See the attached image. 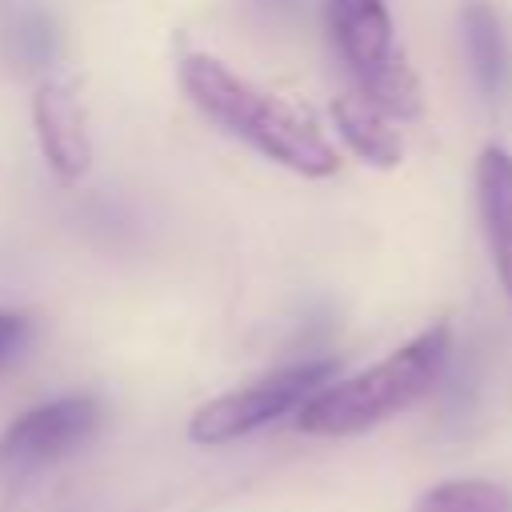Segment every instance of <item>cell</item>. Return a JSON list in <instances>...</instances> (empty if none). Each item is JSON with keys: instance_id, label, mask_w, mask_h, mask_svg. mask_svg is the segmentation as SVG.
Segmentation results:
<instances>
[{"instance_id": "6da1fadb", "label": "cell", "mask_w": 512, "mask_h": 512, "mask_svg": "<svg viewBox=\"0 0 512 512\" xmlns=\"http://www.w3.org/2000/svg\"><path fill=\"white\" fill-rule=\"evenodd\" d=\"M180 88L216 128L244 140L260 156L312 180H324L336 172L340 164L336 148L324 140L312 116L288 104L284 96L264 92L252 80L236 76L224 60L208 52H188L180 60Z\"/></svg>"}, {"instance_id": "7a4b0ae2", "label": "cell", "mask_w": 512, "mask_h": 512, "mask_svg": "<svg viewBox=\"0 0 512 512\" xmlns=\"http://www.w3.org/2000/svg\"><path fill=\"white\" fill-rule=\"evenodd\" d=\"M452 356V332L448 324H432L408 344H400L380 364L324 384L296 408V428L304 436H356L376 428L380 420L412 408L420 396L436 388Z\"/></svg>"}, {"instance_id": "3957f363", "label": "cell", "mask_w": 512, "mask_h": 512, "mask_svg": "<svg viewBox=\"0 0 512 512\" xmlns=\"http://www.w3.org/2000/svg\"><path fill=\"white\" fill-rule=\"evenodd\" d=\"M328 32L360 80V96L388 116H420V80L396 48V28L384 0H328Z\"/></svg>"}, {"instance_id": "277c9868", "label": "cell", "mask_w": 512, "mask_h": 512, "mask_svg": "<svg viewBox=\"0 0 512 512\" xmlns=\"http://www.w3.org/2000/svg\"><path fill=\"white\" fill-rule=\"evenodd\" d=\"M332 376H336V360H304V364H288L280 372H268L244 388L220 392L208 404H200L188 420V436L196 444H208V448L232 444L256 428L280 420L284 412L300 408Z\"/></svg>"}, {"instance_id": "5b68a950", "label": "cell", "mask_w": 512, "mask_h": 512, "mask_svg": "<svg viewBox=\"0 0 512 512\" xmlns=\"http://www.w3.org/2000/svg\"><path fill=\"white\" fill-rule=\"evenodd\" d=\"M104 420L96 396H60L16 416L0 436V468H40L80 448Z\"/></svg>"}, {"instance_id": "8992f818", "label": "cell", "mask_w": 512, "mask_h": 512, "mask_svg": "<svg viewBox=\"0 0 512 512\" xmlns=\"http://www.w3.org/2000/svg\"><path fill=\"white\" fill-rule=\"evenodd\" d=\"M32 124H36V140H40L48 168L60 180L76 184L92 168V140H88L84 108L64 80L40 84V92L32 100Z\"/></svg>"}, {"instance_id": "52a82bcc", "label": "cell", "mask_w": 512, "mask_h": 512, "mask_svg": "<svg viewBox=\"0 0 512 512\" xmlns=\"http://www.w3.org/2000/svg\"><path fill=\"white\" fill-rule=\"evenodd\" d=\"M476 208L500 288L512 300V152L488 144L476 160Z\"/></svg>"}, {"instance_id": "ba28073f", "label": "cell", "mask_w": 512, "mask_h": 512, "mask_svg": "<svg viewBox=\"0 0 512 512\" xmlns=\"http://www.w3.org/2000/svg\"><path fill=\"white\" fill-rule=\"evenodd\" d=\"M464 48L472 64V80L484 96H504L512 88V48L504 36V24L488 0H468L460 12Z\"/></svg>"}, {"instance_id": "9c48e42d", "label": "cell", "mask_w": 512, "mask_h": 512, "mask_svg": "<svg viewBox=\"0 0 512 512\" xmlns=\"http://www.w3.org/2000/svg\"><path fill=\"white\" fill-rule=\"evenodd\" d=\"M332 120H336L340 140H344L364 164L396 168V164L404 160V140H400V132L392 128L388 112H380L368 96H360V92L336 96V100H332Z\"/></svg>"}, {"instance_id": "30bf717a", "label": "cell", "mask_w": 512, "mask_h": 512, "mask_svg": "<svg viewBox=\"0 0 512 512\" xmlns=\"http://www.w3.org/2000/svg\"><path fill=\"white\" fill-rule=\"evenodd\" d=\"M0 48L12 68L20 72H40L56 60V24L36 0H16L8 4L0 20Z\"/></svg>"}, {"instance_id": "8fae6325", "label": "cell", "mask_w": 512, "mask_h": 512, "mask_svg": "<svg viewBox=\"0 0 512 512\" xmlns=\"http://www.w3.org/2000/svg\"><path fill=\"white\" fill-rule=\"evenodd\" d=\"M416 512H512V492L492 480H444L416 500Z\"/></svg>"}, {"instance_id": "7c38bea8", "label": "cell", "mask_w": 512, "mask_h": 512, "mask_svg": "<svg viewBox=\"0 0 512 512\" xmlns=\"http://www.w3.org/2000/svg\"><path fill=\"white\" fill-rule=\"evenodd\" d=\"M304 4H308V0H252L256 16H260L264 24H292V20L304 12Z\"/></svg>"}, {"instance_id": "4fadbf2b", "label": "cell", "mask_w": 512, "mask_h": 512, "mask_svg": "<svg viewBox=\"0 0 512 512\" xmlns=\"http://www.w3.org/2000/svg\"><path fill=\"white\" fill-rule=\"evenodd\" d=\"M24 336H28V320L16 316V312H0V360H4L12 348H20Z\"/></svg>"}]
</instances>
